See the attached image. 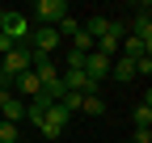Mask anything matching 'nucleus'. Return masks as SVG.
Instances as JSON below:
<instances>
[{"instance_id": "nucleus-1", "label": "nucleus", "mask_w": 152, "mask_h": 143, "mask_svg": "<svg viewBox=\"0 0 152 143\" xmlns=\"http://www.w3.org/2000/svg\"><path fill=\"white\" fill-rule=\"evenodd\" d=\"M30 63H34V51L30 46H13L4 59H0V76L4 80H17L21 72H30Z\"/></svg>"}, {"instance_id": "nucleus-2", "label": "nucleus", "mask_w": 152, "mask_h": 143, "mask_svg": "<svg viewBox=\"0 0 152 143\" xmlns=\"http://www.w3.org/2000/svg\"><path fill=\"white\" fill-rule=\"evenodd\" d=\"M34 17H38V25H59L64 17H68V0H38L34 4Z\"/></svg>"}, {"instance_id": "nucleus-3", "label": "nucleus", "mask_w": 152, "mask_h": 143, "mask_svg": "<svg viewBox=\"0 0 152 143\" xmlns=\"http://www.w3.org/2000/svg\"><path fill=\"white\" fill-rule=\"evenodd\" d=\"M59 42H64L59 30H51V25H34L30 30V51H34V55H51Z\"/></svg>"}, {"instance_id": "nucleus-4", "label": "nucleus", "mask_w": 152, "mask_h": 143, "mask_svg": "<svg viewBox=\"0 0 152 143\" xmlns=\"http://www.w3.org/2000/svg\"><path fill=\"white\" fill-rule=\"evenodd\" d=\"M21 118H26V101L17 93H0V122H13L17 126Z\"/></svg>"}, {"instance_id": "nucleus-5", "label": "nucleus", "mask_w": 152, "mask_h": 143, "mask_svg": "<svg viewBox=\"0 0 152 143\" xmlns=\"http://www.w3.org/2000/svg\"><path fill=\"white\" fill-rule=\"evenodd\" d=\"M85 76H89L93 84H102V80H110V59H102L97 51H89V55H85Z\"/></svg>"}, {"instance_id": "nucleus-6", "label": "nucleus", "mask_w": 152, "mask_h": 143, "mask_svg": "<svg viewBox=\"0 0 152 143\" xmlns=\"http://www.w3.org/2000/svg\"><path fill=\"white\" fill-rule=\"evenodd\" d=\"M127 34H131V38H140V42H148V46H152V13H148V9H140L135 17H131Z\"/></svg>"}, {"instance_id": "nucleus-7", "label": "nucleus", "mask_w": 152, "mask_h": 143, "mask_svg": "<svg viewBox=\"0 0 152 143\" xmlns=\"http://www.w3.org/2000/svg\"><path fill=\"white\" fill-rule=\"evenodd\" d=\"M51 105H55V97H51V93H38V97H30V101H26V118L38 126V122L47 118V110H51Z\"/></svg>"}, {"instance_id": "nucleus-8", "label": "nucleus", "mask_w": 152, "mask_h": 143, "mask_svg": "<svg viewBox=\"0 0 152 143\" xmlns=\"http://www.w3.org/2000/svg\"><path fill=\"white\" fill-rule=\"evenodd\" d=\"M13 88H17V97H21V101H30V97H38V93H42V84H38V76H34V72H21V76L13 80Z\"/></svg>"}, {"instance_id": "nucleus-9", "label": "nucleus", "mask_w": 152, "mask_h": 143, "mask_svg": "<svg viewBox=\"0 0 152 143\" xmlns=\"http://www.w3.org/2000/svg\"><path fill=\"white\" fill-rule=\"evenodd\" d=\"M131 122H135V131H148V126H152V105H148V101H144V105H135Z\"/></svg>"}, {"instance_id": "nucleus-10", "label": "nucleus", "mask_w": 152, "mask_h": 143, "mask_svg": "<svg viewBox=\"0 0 152 143\" xmlns=\"http://www.w3.org/2000/svg\"><path fill=\"white\" fill-rule=\"evenodd\" d=\"M110 63H114V76H118V80H135V63H131V59L118 55V59H110Z\"/></svg>"}, {"instance_id": "nucleus-11", "label": "nucleus", "mask_w": 152, "mask_h": 143, "mask_svg": "<svg viewBox=\"0 0 152 143\" xmlns=\"http://www.w3.org/2000/svg\"><path fill=\"white\" fill-rule=\"evenodd\" d=\"M80 114H106V101H102L97 93H89V97H80Z\"/></svg>"}, {"instance_id": "nucleus-12", "label": "nucleus", "mask_w": 152, "mask_h": 143, "mask_svg": "<svg viewBox=\"0 0 152 143\" xmlns=\"http://www.w3.org/2000/svg\"><path fill=\"white\" fill-rule=\"evenodd\" d=\"M68 118H72V114L64 110V105H59V101H55V105H51V110H47V122H55V126H68Z\"/></svg>"}, {"instance_id": "nucleus-13", "label": "nucleus", "mask_w": 152, "mask_h": 143, "mask_svg": "<svg viewBox=\"0 0 152 143\" xmlns=\"http://www.w3.org/2000/svg\"><path fill=\"white\" fill-rule=\"evenodd\" d=\"M0 143H21V131L13 122H0Z\"/></svg>"}, {"instance_id": "nucleus-14", "label": "nucleus", "mask_w": 152, "mask_h": 143, "mask_svg": "<svg viewBox=\"0 0 152 143\" xmlns=\"http://www.w3.org/2000/svg\"><path fill=\"white\" fill-rule=\"evenodd\" d=\"M38 135H42V139H59V135H64V126H55V122H47V118H42V122H38Z\"/></svg>"}, {"instance_id": "nucleus-15", "label": "nucleus", "mask_w": 152, "mask_h": 143, "mask_svg": "<svg viewBox=\"0 0 152 143\" xmlns=\"http://www.w3.org/2000/svg\"><path fill=\"white\" fill-rule=\"evenodd\" d=\"M55 30H59V38H72V34L80 30V21H76V17H64V21L55 25Z\"/></svg>"}, {"instance_id": "nucleus-16", "label": "nucleus", "mask_w": 152, "mask_h": 143, "mask_svg": "<svg viewBox=\"0 0 152 143\" xmlns=\"http://www.w3.org/2000/svg\"><path fill=\"white\" fill-rule=\"evenodd\" d=\"M135 76H144V80L152 76V55H144V59H135Z\"/></svg>"}, {"instance_id": "nucleus-17", "label": "nucleus", "mask_w": 152, "mask_h": 143, "mask_svg": "<svg viewBox=\"0 0 152 143\" xmlns=\"http://www.w3.org/2000/svg\"><path fill=\"white\" fill-rule=\"evenodd\" d=\"M68 67H85V55H76L72 46H68Z\"/></svg>"}, {"instance_id": "nucleus-18", "label": "nucleus", "mask_w": 152, "mask_h": 143, "mask_svg": "<svg viewBox=\"0 0 152 143\" xmlns=\"http://www.w3.org/2000/svg\"><path fill=\"white\" fill-rule=\"evenodd\" d=\"M0 21H4V9H0Z\"/></svg>"}, {"instance_id": "nucleus-19", "label": "nucleus", "mask_w": 152, "mask_h": 143, "mask_svg": "<svg viewBox=\"0 0 152 143\" xmlns=\"http://www.w3.org/2000/svg\"><path fill=\"white\" fill-rule=\"evenodd\" d=\"M127 143H131V139H127Z\"/></svg>"}]
</instances>
